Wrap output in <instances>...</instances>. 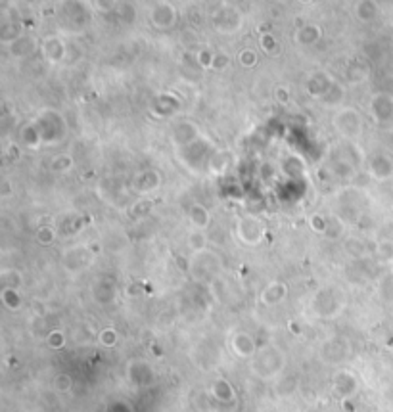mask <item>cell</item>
<instances>
[{"label": "cell", "instance_id": "cell-1", "mask_svg": "<svg viewBox=\"0 0 393 412\" xmlns=\"http://www.w3.org/2000/svg\"><path fill=\"white\" fill-rule=\"evenodd\" d=\"M150 21L156 25L157 29H167L176 21V12L169 2H159L150 12Z\"/></svg>", "mask_w": 393, "mask_h": 412}, {"label": "cell", "instance_id": "cell-2", "mask_svg": "<svg viewBox=\"0 0 393 412\" xmlns=\"http://www.w3.org/2000/svg\"><path fill=\"white\" fill-rule=\"evenodd\" d=\"M355 12H357V17L361 21H372L378 16V6L374 4V0H361L357 4Z\"/></svg>", "mask_w": 393, "mask_h": 412}, {"label": "cell", "instance_id": "cell-3", "mask_svg": "<svg viewBox=\"0 0 393 412\" xmlns=\"http://www.w3.org/2000/svg\"><path fill=\"white\" fill-rule=\"evenodd\" d=\"M320 39V29L316 25H305L296 33V41L299 44H313Z\"/></svg>", "mask_w": 393, "mask_h": 412}, {"label": "cell", "instance_id": "cell-4", "mask_svg": "<svg viewBox=\"0 0 393 412\" xmlns=\"http://www.w3.org/2000/svg\"><path fill=\"white\" fill-rule=\"evenodd\" d=\"M259 44H261V48H263V52H267V54H274V52H278V42H276V39H274L270 33H261V37H259Z\"/></svg>", "mask_w": 393, "mask_h": 412}, {"label": "cell", "instance_id": "cell-5", "mask_svg": "<svg viewBox=\"0 0 393 412\" xmlns=\"http://www.w3.org/2000/svg\"><path fill=\"white\" fill-rule=\"evenodd\" d=\"M240 64L244 65V67H253V65L257 64V52L252 50V48L242 50L240 52Z\"/></svg>", "mask_w": 393, "mask_h": 412}, {"label": "cell", "instance_id": "cell-6", "mask_svg": "<svg viewBox=\"0 0 393 412\" xmlns=\"http://www.w3.org/2000/svg\"><path fill=\"white\" fill-rule=\"evenodd\" d=\"M228 64H230V58H228L226 54L215 52V56H213V67H215V69H222V67H226Z\"/></svg>", "mask_w": 393, "mask_h": 412}, {"label": "cell", "instance_id": "cell-7", "mask_svg": "<svg viewBox=\"0 0 393 412\" xmlns=\"http://www.w3.org/2000/svg\"><path fill=\"white\" fill-rule=\"evenodd\" d=\"M94 6L100 12H111L117 6V0H94Z\"/></svg>", "mask_w": 393, "mask_h": 412}, {"label": "cell", "instance_id": "cell-8", "mask_svg": "<svg viewBox=\"0 0 393 412\" xmlns=\"http://www.w3.org/2000/svg\"><path fill=\"white\" fill-rule=\"evenodd\" d=\"M299 2H301V4H311L313 0H299Z\"/></svg>", "mask_w": 393, "mask_h": 412}, {"label": "cell", "instance_id": "cell-9", "mask_svg": "<svg viewBox=\"0 0 393 412\" xmlns=\"http://www.w3.org/2000/svg\"><path fill=\"white\" fill-rule=\"evenodd\" d=\"M390 23L393 25V10H392V14H390Z\"/></svg>", "mask_w": 393, "mask_h": 412}, {"label": "cell", "instance_id": "cell-10", "mask_svg": "<svg viewBox=\"0 0 393 412\" xmlns=\"http://www.w3.org/2000/svg\"><path fill=\"white\" fill-rule=\"evenodd\" d=\"M278 2H282V4H286V2H288V0H278Z\"/></svg>", "mask_w": 393, "mask_h": 412}]
</instances>
